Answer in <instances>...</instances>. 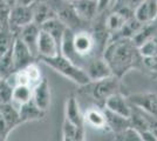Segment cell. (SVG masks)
<instances>
[{
  "label": "cell",
  "instance_id": "obj_1",
  "mask_svg": "<svg viewBox=\"0 0 157 141\" xmlns=\"http://www.w3.org/2000/svg\"><path fill=\"white\" fill-rule=\"evenodd\" d=\"M113 75L122 78L134 68H142V57L130 38H115L109 40L102 53Z\"/></svg>",
  "mask_w": 157,
  "mask_h": 141
},
{
  "label": "cell",
  "instance_id": "obj_2",
  "mask_svg": "<svg viewBox=\"0 0 157 141\" xmlns=\"http://www.w3.org/2000/svg\"><path fill=\"white\" fill-rule=\"evenodd\" d=\"M40 60L81 87L90 82L89 78L87 76L86 72L83 71V68L78 67V65L68 60L62 54H59L53 58H41Z\"/></svg>",
  "mask_w": 157,
  "mask_h": 141
},
{
  "label": "cell",
  "instance_id": "obj_3",
  "mask_svg": "<svg viewBox=\"0 0 157 141\" xmlns=\"http://www.w3.org/2000/svg\"><path fill=\"white\" fill-rule=\"evenodd\" d=\"M120 78L115 75H110L103 79L96 81H90L85 86L86 93L90 96V99L94 101L95 106L103 108L105 100L110 96L111 94L120 92Z\"/></svg>",
  "mask_w": 157,
  "mask_h": 141
},
{
  "label": "cell",
  "instance_id": "obj_4",
  "mask_svg": "<svg viewBox=\"0 0 157 141\" xmlns=\"http://www.w3.org/2000/svg\"><path fill=\"white\" fill-rule=\"evenodd\" d=\"M29 22H33V14L31 6H27V5H14L13 7H11L10 13H8L7 24H8L10 28L13 32L15 28L19 32V29L21 27H24L25 25L29 24Z\"/></svg>",
  "mask_w": 157,
  "mask_h": 141
},
{
  "label": "cell",
  "instance_id": "obj_5",
  "mask_svg": "<svg viewBox=\"0 0 157 141\" xmlns=\"http://www.w3.org/2000/svg\"><path fill=\"white\" fill-rule=\"evenodd\" d=\"M83 71L86 72L87 76L89 78L90 81H96L113 75L107 61L103 59L102 55H95V57L90 58L86 62Z\"/></svg>",
  "mask_w": 157,
  "mask_h": 141
},
{
  "label": "cell",
  "instance_id": "obj_6",
  "mask_svg": "<svg viewBox=\"0 0 157 141\" xmlns=\"http://www.w3.org/2000/svg\"><path fill=\"white\" fill-rule=\"evenodd\" d=\"M40 33V26L34 24V22H29L21 27L19 32L17 33V37L20 40L22 41L28 49L31 51L32 55L36 59L38 58V39H39Z\"/></svg>",
  "mask_w": 157,
  "mask_h": 141
},
{
  "label": "cell",
  "instance_id": "obj_7",
  "mask_svg": "<svg viewBox=\"0 0 157 141\" xmlns=\"http://www.w3.org/2000/svg\"><path fill=\"white\" fill-rule=\"evenodd\" d=\"M132 17L142 25L155 22L157 20V0H142L135 7Z\"/></svg>",
  "mask_w": 157,
  "mask_h": 141
},
{
  "label": "cell",
  "instance_id": "obj_8",
  "mask_svg": "<svg viewBox=\"0 0 157 141\" xmlns=\"http://www.w3.org/2000/svg\"><path fill=\"white\" fill-rule=\"evenodd\" d=\"M34 57L32 55L28 47L17 37L12 47V60H13L14 71L22 69L29 64L34 62Z\"/></svg>",
  "mask_w": 157,
  "mask_h": 141
},
{
  "label": "cell",
  "instance_id": "obj_9",
  "mask_svg": "<svg viewBox=\"0 0 157 141\" xmlns=\"http://www.w3.org/2000/svg\"><path fill=\"white\" fill-rule=\"evenodd\" d=\"M60 53V46L49 33L40 28L38 39V58H53Z\"/></svg>",
  "mask_w": 157,
  "mask_h": 141
},
{
  "label": "cell",
  "instance_id": "obj_10",
  "mask_svg": "<svg viewBox=\"0 0 157 141\" xmlns=\"http://www.w3.org/2000/svg\"><path fill=\"white\" fill-rule=\"evenodd\" d=\"M32 99L35 102V105L44 112H47L51 106V99H52V94H51V87L47 79L42 78L40 82H38L32 91Z\"/></svg>",
  "mask_w": 157,
  "mask_h": 141
},
{
  "label": "cell",
  "instance_id": "obj_11",
  "mask_svg": "<svg viewBox=\"0 0 157 141\" xmlns=\"http://www.w3.org/2000/svg\"><path fill=\"white\" fill-rule=\"evenodd\" d=\"M132 106L143 109L144 112L157 116V93L132 94L128 98Z\"/></svg>",
  "mask_w": 157,
  "mask_h": 141
},
{
  "label": "cell",
  "instance_id": "obj_12",
  "mask_svg": "<svg viewBox=\"0 0 157 141\" xmlns=\"http://www.w3.org/2000/svg\"><path fill=\"white\" fill-rule=\"evenodd\" d=\"M103 108H107L111 112L120 114L125 118H130L131 114V105L128 101V98L123 96L122 94L117 92V93L111 94L110 96L105 100Z\"/></svg>",
  "mask_w": 157,
  "mask_h": 141
},
{
  "label": "cell",
  "instance_id": "obj_13",
  "mask_svg": "<svg viewBox=\"0 0 157 141\" xmlns=\"http://www.w3.org/2000/svg\"><path fill=\"white\" fill-rule=\"evenodd\" d=\"M72 5L75 13L83 22H90L96 19L98 14L96 0H76Z\"/></svg>",
  "mask_w": 157,
  "mask_h": 141
},
{
  "label": "cell",
  "instance_id": "obj_14",
  "mask_svg": "<svg viewBox=\"0 0 157 141\" xmlns=\"http://www.w3.org/2000/svg\"><path fill=\"white\" fill-rule=\"evenodd\" d=\"M85 125L94 128L96 131H109L105 121V115L103 112V108L98 106H92L86 109L83 114Z\"/></svg>",
  "mask_w": 157,
  "mask_h": 141
},
{
  "label": "cell",
  "instance_id": "obj_15",
  "mask_svg": "<svg viewBox=\"0 0 157 141\" xmlns=\"http://www.w3.org/2000/svg\"><path fill=\"white\" fill-rule=\"evenodd\" d=\"M29 6L32 8L33 22L39 25V26H41L48 19H51L53 17H56L52 5L47 0H38Z\"/></svg>",
  "mask_w": 157,
  "mask_h": 141
},
{
  "label": "cell",
  "instance_id": "obj_16",
  "mask_svg": "<svg viewBox=\"0 0 157 141\" xmlns=\"http://www.w3.org/2000/svg\"><path fill=\"white\" fill-rule=\"evenodd\" d=\"M65 119L76 125L78 127H86L83 120V113L80 109L78 101L75 96H68L65 105Z\"/></svg>",
  "mask_w": 157,
  "mask_h": 141
},
{
  "label": "cell",
  "instance_id": "obj_17",
  "mask_svg": "<svg viewBox=\"0 0 157 141\" xmlns=\"http://www.w3.org/2000/svg\"><path fill=\"white\" fill-rule=\"evenodd\" d=\"M103 112H105V121H107V126H108L109 132H113L114 134H118V133L123 132L124 129L130 127L129 118L116 114L107 108H103Z\"/></svg>",
  "mask_w": 157,
  "mask_h": 141
},
{
  "label": "cell",
  "instance_id": "obj_18",
  "mask_svg": "<svg viewBox=\"0 0 157 141\" xmlns=\"http://www.w3.org/2000/svg\"><path fill=\"white\" fill-rule=\"evenodd\" d=\"M0 114L6 123V127L10 132H12L14 128L21 125L19 111L14 105L10 104H0Z\"/></svg>",
  "mask_w": 157,
  "mask_h": 141
},
{
  "label": "cell",
  "instance_id": "obj_19",
  "mask_svg": "<svg viewBox=\"0 0 157 141\" xmlns=\"http://www.w3.org/2000/svg\"><path fill=\"white\" fill-rule=\"evenodd\" d=\"M40 28H41L42 31H45V32L51 34L53 38L55 39V41L58 42V45L61 46L62 37H63L66 29H67L68 27L66 26L65 24L60 20L58 17H53V18L45 21V22L40 26Z\"/></svg>",
  "mask_w": 157,
  "mask_h": 141
},
{
  "label": "cell",
  "instance_id": "obj_20",
  "mask_svg": "<svg viewBox=\"0 0 157 141\" xmlns=\"http://www.w3.org/2000/svg\"><path fill=\"white\" fill-rule=\"evenodd\" d=\"M19 115L20 119H21V122H28V121H35V120H40L42 119L45 115H46V112L41 111L36 105L35 102L33 101V99L28 100L27 102H25L24 105H21L19 108Z\"/></svg>",
  "mask_w": 157,
  "mask_h": 141
},
{
  "label": "cell",
  "instance_id": "obj_21",
  "mask_svg": "<svg viewBox=\"0 0 157 141\" xmlns=\"http://www.w3.org/2000/svg\"><path fill=\"white\" fill-rule=\"evenodd\" d=\"M62 141H86L85 127H78L68 120L62 122Z\"/></svg>",
  "mask_w": 157,
  "mask_h": 141
},
{
  "label": "cell",
  "instance_id": "obj_22",
  "mask_svg": "<svg viewBox=\"0 0 157 141\" xmlns=\"http://www.w3.org/2000/svg\"><path fill=\"white\" fill-rule=\"evenodd\" d=\"M32 91L33 88L27 85H18L13 88L12 93V100L11 104L14 105L17 108H19L21 105L32 99Z\"/></svg>",
  "mask_w": 157,
  "mask_h": 141
},
{
  "label": "cell",
  "instance_id": "obj_23",
  "mask_svg": "<svg viewBox=\"0 0 157 141\" xmlns=\"http://www.w3.org/2000/svg\"><path fill=\"white\" fill-rule=\"evenodd\" d=\"M17 34L10 28L8 24L0 28V55L5 54L13 47Z\"/></svg>",
  "mask_w": 157,
  "mask_h": 141
},
{
  "label": "cell",
  "instance_id": "obj_24",
  "mask_svg": "<svg viewBox=\"0 0 157 141\" xmlns=\"http://www.w3.org/2000/svg\"><path fill=\"white\" fill-rule=\"evenodd\" d=\"M138 52L142 58H155L157 57V34L151 35L149 39L138 46Z\"/></svg>",
  "mask_w": 157,
  "mask_h": 141
},
{
  "label": "cell",
  "instance_id": "obj_25",
  "mask_svg": "<svg viewBox=\"0 0 157 141\" xmlns=\"http://www.w3.org/2000/svg\"><path fill=\"white\" fill-rule=\"evenodd\" d=\"M21 71L24 75H25V78H26L27 80V85L28 86H31V87H34L38 82L41 81V72H40V68L38 67V65L35 64V62H32V64H29L28 66H26L25 68H22V69H19Z\"/></svg>",
  "mask_w": 157,
  "mask_h": 141
},
{
  "label": "cell",
  "instance_id": "obj_26",
  "mask_svg": "<svg viewBox=\"0 0 157 141\" xmlns=\"http://www.w3.org/2000/svg\"><path fill=\"white\" fill-rule=\"evenodd\" d=\"M13 86L10 85V82L5 79H0V104H10L12 100Z\"/></svg>",
  "mask_w": 157,
  "mask_h": 141
},
{
  "label": "cell",
  "instance_id": "obj_27",
  "mask_svg": "<svg viewBox=\"0 0 157 141\" xmlns=\"http://www.w3.org/2000/svg\"><path fill=\"white\" fill-rule=\"evenodd\" d=\"M115 136H116L115 141H143L140 134L131 127L127 128L118 134H115Z\"/></svg>",
  "mask_w": 157,
  "mask_h": 141
},
{
  "label": "cell",
  "instance_id": "obj_28",
  "mask_svg": "<svg viewBox=\"0 0 157 141\" xmlns=\"http://www.w3.org/2000/svg\"><path fill=\"white\" fill-rule=\"evenodd\" d=\"M62 1H65V2H68V4H73V2H75L76 0H62Z\"/></svg>",
  "mask_w": 157,
  "mask_h": 141
},
{
  "label": "cell",
  "instance_id": "obj_29",
  "mask_svg": "<svg viewBox=\"0 0 157 141\" xmlns=\"http://www.w3.org/2000/svg\"><path fill=\"white\" fill-rule=\"evenodd\" d=\"M96 1H98V0H96Z\"/></svg>",
  "mask_w": 157,
  "mask_h": 141
}]
</instances>
